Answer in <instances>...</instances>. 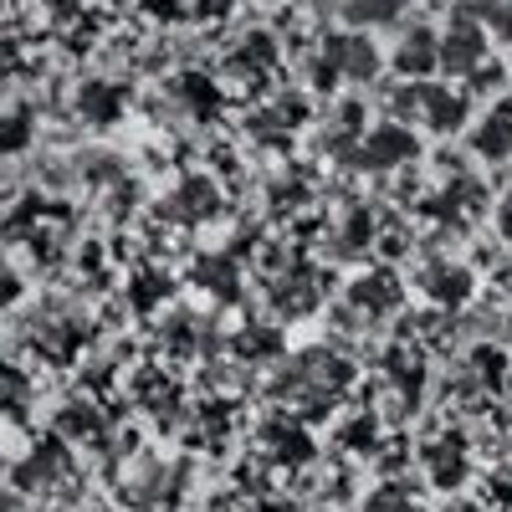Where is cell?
I'll list each match as a JSON object with an SVG mask.
<instances>
[{"label":"cell","instance_id":"1","mask_svg":"<svg viewBox=\"0 0 512 512\" xmlns=\"http://www.w3.org/2000/svg\"><path fill=\"white\" fill-rule=\"evenodd\" d=\"M441 67L461 72V77H477L487 67V26L472 11H456L446 36H441Z\"/></svg>","mask_w":512,"mask_h":512},{"label":"cell","instance_id":"2","mask_svg":"<svg viewBox=\"0 0 512 512\" xmlns=\"http://www.w3.org/2000/svg\"><path fill=\"white\" fill-rule=\"evenodd\" d=\"M405 108H410L415 123L431 128V134H451V128H461V118H466V98L451 93V88H436V82H415Z\"/></svg>","mask_w":512,"mask_h":512},{"label":"cell","instance_id":"3","mask_svg":"<svg viewBox=\"0 0 512 512\" xmlns=\"http://www.w3.org/2000/svg\"><path fill=\"white\" fill-rule=\"evenodd\" d=\"M374 72H379V52H374L369 36H333V41H328V67H323L328 82H338V77L369 82Z\"/></svg>","mask_w":512,"mask_h":512},{"label":"cell","instance_id":"4","mask_svg":"<svg viewBox=\"0 0 512 512\" xmlns=\"http://www.w3.org/2000/svg\"><path fill=\"white\" fill-rule=\"evenodd\" d=\"M410 154H415V134H410V128H400V123L374 128V134H364V144H359V164L364 169H395Z\"/></svg>","mask_w":512,"mask_h":512},{"label":"cell","instance_id":"5","mask_svg":"<svg viewBox=\"0 0 512 512\" xmlns=\"http://www.w3.org/2000/svg\"><path fill=\"white\" fill-rule=\"evenodd\" d=\"M436 67H441V36L431 26H410L400 36V47H395V72L420 82V77H431Z\"/></svg>","mask_w":512,"mask_h":512},{"label":"cell","instance_id":"6","mask_svg":"<svg viewBox=\"0 0 512 512\" xmlns=\"http://www.w3.org/2000/svg\"><path fill=\"white\" fill-rule=\"evenodd\" d=\"M472 149L492 164H502L512 154V103H497L482 123H477V134H472Z\"/></svg>","mask_w":512,"mask_h":512},{"label":"cell","instance_id":"7","mask_svg":"<svg viewBox=\"0 0 512 512\" xmlns=\"http://www.w3.org/2000/svg\"><path fill=\"white\" fill-rule=\"evenodd\" d=\"M77 113L88 118V123H113L123 113V93L113 88V82H82V93H77Z\"/></svg>","mask_w":512,"mask_h":512},{"label":"cell","instance_id":"8","mask_svg":"<svg viewBox=\"0 0 512 512\" xmlns=\"http://www.w3.org/2000/svg\"><path fill=\"white\" fill-rule=\"evenodd\" d=\"M425 292H431L436 303H461V297L472 292V277H466L461 267H431L425 272Z\"/></svg>","mask_w":512,"mask_h":512},{"label":"cell","instance_id":"9","mask_svg":"<svg viewBox=\"0 0 512 512\" xmlns=\"http://www.w3.org/2000/svg\"><path fill=\"white\" fill-rule=\"evenodd\" d=\"M272 62H277V52H272V36H262V31H256V36H246L241 47H236V57H231V67H236V72H246V77L267 72Z\"/></svg>","mask_w":512,"mask_h":512},{"label":"cell","instance_id":"10","mask_svg":"<svg viewBox=\"0 0 512 512\" xmlns=\"http://www.w3.org/2000/svg\"><path fill=\"white\" fill-rule=\"evenodd\" d=\"M405 11V0H344V16L354 26H384Z\"/></svg>","mask_w":512,"mask_h":512},{"label":"cell","instance_id":"11","mask_svg":"<svg viewBox=\"0 0 512 512\" xmlns=\"http://www.w3.org/2000/svg\"><path fill=\"white\" fill-rule=\"evenodd\" d=\"M487 31H497L502 41H512V0H477V6H466Z\"/></svg>","mask_w":512,"mask_h":512},{"label":"cell","instance_id":"12","mask_svg":"<svg viewBox=\"0 0 512 512\" xmlns=\"http://www.w3.org/2000/svg\"><path fill=\"white\" fill-rule=\"evenodd\" d=\"M175 93H180L195 113H216V103H221V98H216V82H205V77H195V72L175 82Z\"/></svg>","mask_w":512,"mask_h":512},{"label":"cell","instance_id":"13","mask_svg":"<svg viewBox=\"0 0 512 512\" xmlns=\"http://www.w3.org/2000/svg\"><path fill=\"white\" fill-rule=\"evenodd\" d=\"M180 210H195V221L210 216V210H216V190H210L205 180H190V185L180 190Z\"/></svg>","mask_w":512,"mask_h":512},{"label":"cell","instance_id":"14","mask_svg":"<svg viewBox=\"0 0 512 512\" xmlns=\"http://www.w3.org/2000/svg\"><path fill=\"white\" fill-rule=\"evenodd\" d=\"M231 6H236V0H190V11H195L200 21H226Z\"/></svg>","mask_w":512,"mask_h":512},{"label":"cell","instance_id":"15","mask_svg":"<svg viewBox=\"0 0 512 512\" xmlns=\"http://www.w3.org/2000/svg\"><path fill=\"white\" fill-rule=\"evenodd\" d=\"M26 144V113H11V128H6V149H21Z\"/></svg>","mask_w":512,"mask_h":512},{"label":"cell","instance_id":"16","mask_svg":"<svg viewBox=\"0 0 512 512\" xmlns=\"http://www.w3.org/2000/svg\"><path fill=\"white\" fill-rule=\"evenodd\" d=\"M185 11V0H149V16H164V21H175Z\"/></svg>","mask_w":512,"mask_h":512},{"label":"cell","instance_id":"17","mask_svg":"<svg viewBox=\"0 0 512 512\" xmlns=\"http://www.w3.org/2000/svg\"><path fill=\"white\" fill-rule=\"evenodd\" d=\"M497 216H502V231H507V236H512V190H507V195H502V205H497Z\"/></svg>","mask_w":512,"mask_h":512}]
</instances>
